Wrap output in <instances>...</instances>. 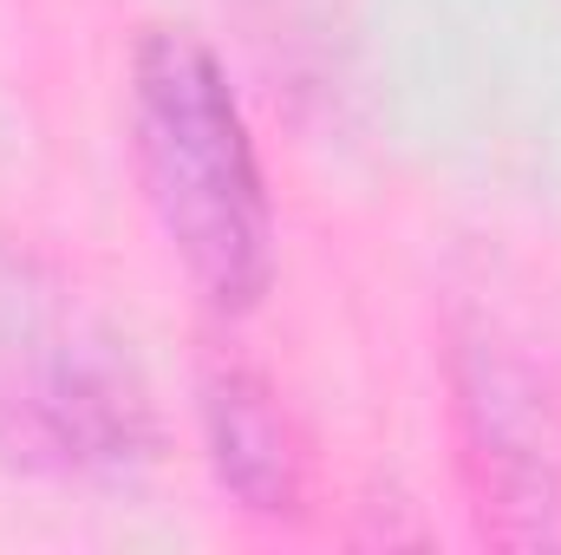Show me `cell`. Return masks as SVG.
<instances>
[{"mask_svg":"<svg viewBox=\"0 0 561 555\" xmlns=\"http://www.w3.org/2000/svg\"><path fill=\"white\" fill-rule=\"evenodd\" d=\"M125 132L170 262L229 320L262 307L275 281V196L236 79L203 33H138L125 72Z\"/></svg>","mask_w":561,"mask_h":555,"instance_id":"cell-1","label":"cell"},{"mask_svg":"<svg viewBox=\"0 0 561 555\" xmlns=\"http://www.w3.org/2000/svg\"><path fill=\"white\" fill-rule=\"evenodd\" d=\"M163 444L131 340L53 262L0 249V464L59 484H118Z\"/></svg>","mask_w":561,"mask_h":555,"instance_id":"cell-2","label":"cell"},{"mask_svg":"<svg viewBox=\"0 0 561 555\" xmlns=\"http://www.w3.org/2000/svg\"><path fill=\"white\" fill-rule=\"evenodd\" d=\"M444 373L477 536L503 550L561 543V406L536 360L490 320H463Z\"/></svg>","mask_w":561,"mask_h":555,"instance_id":"cell-3","label":"cell"},{"mask_svg":"<svg viewBox=\"0 0 561 555\" xmlns=\"http://www.w3.org/2000/svg\"><path fill=\"white\" fill-rule=\"evenodd\" d=\"M196 412H203V451H209L222 497H236V510L249 517L300 523L307 517V444L275 386L242 360H216L203 373Z\"/></svg>","mask_w":561,"mask_h":555,"instance_id":"cell-4","label":"cell"}]
</instances>
